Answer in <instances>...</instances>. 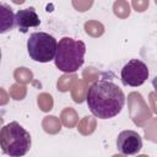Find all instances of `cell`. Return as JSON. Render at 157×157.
<instances>
[{
    "label": "cell",
    "instance_id": "6da1fadb",
    "mask_svg": "<svg viewBox=\"0 0 157 157\" xmlns=\"http://www.w3.org/2000/svg\"><path fill=\"white\" fill-rule=\"evenodd\" d=\"M86 101L90 112L96 118L109 119L121 112L125 104V94L113 81L97 80L87 90Z\"/></svg>",
    "mask_w": 157,
    "mask_h": 157
},
{
    "label": "cell",
    "instance_id": "7a4b0ae2",
    "mask_svg": "<svg viewBox=\"0 0 157 157\" xmlns=\"http://www.w3.org/2000/svg\"><path fill=\"white\" fill-rule=\"evenodd\" d=\"M86 45L82 40L64 37L59 40L55 52V65L63 72L70 74L77 71L85 61Z\"/></svg>",
    "mask_w": 157,
    "mask_h": 157
},
{
    "label": "cell",
    "instance_id": "3957f363",
    "mask_svg": "<svg viewBox=\"0 0 157 157\" xmlns=\"http://www.w3.org/2000/svg\"><path fill=\"white\" fill-rule=\"evenodd\" d=\"M31 144L29 132L17 121H11L0 129V147L9 156L26 155L31 148Z\"/></svg>",
    "mask_w": 157,
    "mask_h": 157
},
{
    "label": "cell",
    "instance_id": "277c9868",
    "mask_svg": "<svg viewBox=\"0 0 157 157\" xmlns=\"http://www.w3.org/2000/svg\"><path fill=\"white\" fill-rule=\"evenodd\" d=\"M56 39L45 32H34L27 40L28 55L32 60L48 63L54 59L56 52Z\"/></svg>",
    "mask_w": 157,
    "mask_h": 157
},
{
    "label": "cell",
    "instance_id": "5b68a950",
    "mask_svg": "<svg viewBox=\"0 0 157 157\" xmlns=\"http://www.w3.org/2000/svg\"><path fill=\"white\" fill-rule=\"evenodd\" d=\"M120 77H121V82L125 86H130V87L141 86L148 78L147 65L140 59H131L123 66Z\"/></svg>",
    "mask_w": 157,
    "mask_h": 157
},
{
    "label": "cell",
    "instance_id": "8992f818",
    "mask_svg": "<svg viewBox=\"0 0 157 157\" xmlns=\"http://www.w3.org/2000/svg\"><path fill=\"white\" fill-rule=\"evenodd\" d=\"M117 148L121 155H136L142 148V139L134 130H124L118 135Z\"/></svg>",
    "mask_w": 157,
    "mask_h": 157
},
{
    "label": "cell",
    "instance_id": "52a82bcc",
    "mask_svg": "<svg viewBox=\"0 0 157 157\" xmlns=\"http://www.w3.org/2000/svg\"><path fill=\"white\" fill-rule=\"evenodd\" d=\"M15 25L17 26L20 32L26 33L29 27H38L40 25V20L36 10L33 7H29L18 10L15 13Z\"/></svg>",
    "mask_w": 157,
    "mask_h": 157
},
{
    "label": "cell",
    "instance_id": "ba28073f",
    "mask_svg": "<svg viewBox=\"0 0 157 157\" xmlns=\"http://www.w3.org/2000/svg\"><path fill=\"white\" fill-rule=\"evenodd\" d=\"M15 27V13L12 9L4 2H0V33H6Z\"/></svg>",
    "mask_w": 157,
    "mask_h": 157
},
{
    "label": "cell",
    "instance_id": "9c48e42d",
    "mask_svg": "<svg viewBox=\"0 0 157 157\" xmlns=\"http://www.w3.org/2000/svg\"><path fill=\"white\" fill-rule=\"evenodd\" d=\"M85 29L88 34L93 36V37H98L104 32V28L102 26V23L96 22V21H90L85 25Z\"/></svg>",
    "mask_w": 157,
    "mask_h": 157
},
{
    "label": "cell",
    "instance_id": "30bf717a",
    "mask_svg": "<svg viewBox=\"0 0 157 157\" xmlns=\"http://www.w3.org/2000/svg\"><path fill=\"white\" fill-rule=\"evenodd\" d=\"M61 119H63V123L66 125V126H72L75 125V123L77 121V115L76 113L71 109V108H66L63 113H61Z\"/></svg>",
    "mask_w": 157,
    "mask_h": 157
},
{
    "label": "cell",
    "instance_id": "8fae6325",
    "mask_svg": "<svg viewBox=\"0 0 157 157\" xmlns=\"http://www.w3.org/2000/svg\"><path fill=\"white\" fill-rule=\"evenodd\" d=\"M43 126L49 132H56L60 130V123L55 117H45L43 121Z\"/></svg>",
    "mask_w": 157,
    "mask_h": 157
},
{
    "label": "cell",
    "instance_id": "7c38bea8",
    "mask_svg": "<svg viewBox=\"0 0 157 157\" xmlns=\"http://www.w3.org/2000/svg\"><path fill=\"white\" fill-rule=\"evenodd\" d=\"M38 104H39V108H40L43 112L50 110L52 107H53L52 96L48 94V93H42L40 96H38Z\"/></svg>",
    "mask_w": 157,
    "mask_h": 157
},
{
    "label": "cell",
    "instance_id": "4fadbf2b",
    "mask_svg": "<svg viewBox=\"0 0 157 157\" xmlns=\"http://www.w3.org/2000/svg\"><path fill=\"white\" fill-rule=\"evenodd\" d=\"M114 12L117 16L119 17H126L130 12V9H129V5L124 1V0H118L115 4H114Z\"/></svg>",
    "mask_w": 157,
    "mask_h": 157
},
{
    "label": "cell",
    "instance_id": "5bb4252c",
    "mask_svg": "<svg viewBox=\"0 0 157 157\" xmlns=\"http://www.w3.org/2000/svg\"><path fill=\"white\" fill-rule=\"evenodd\" d=\"M15 77L20 82H29L32 80V72L26 67H20L15 71Z\"/></svg>",
    "mask_w": 157,
    "mask_h": 157
},
{
    "label": "cell",
    "instance_id": "9a60e30c",
    "mask_svg": "<svg viewBox=\"0 0 157 157\" xmlns=\"http://www.w3.org/2000/svg\"><path fill=\"white\" fill-rule=\"evenodd\" d=\"M74 78H76V77H75V76H61V77L59 78V81H58V90H60V91H63V92L69 91V90H70L69 87L71 86Z\"/></svg>",
    "mask_w": 157,
    "mask_h": 157
},
{
    "label": "cell",
    "instance_id": "2e32d148",
    "mask_svg": "<svg viewBox=\"0 0 157 157\" xmlns=\"http://www.w3.org/2000/svg\"><path fill=\"white\" fill-rule=\"evenodd\" d=\"M10 94L13 97V99H22L26 94V90L23 86L20 85H13L10 90Z\"/></svg>",
    "mask_w": 157,
    "mask_h": 157
},
{
    "label": "cell",
    "instance_id": "e0dca14e",
    "mask_svg": "<svg viewBox=\"0 0 157 157\" xmlns=\"http://www.w3.org/2000/svg\"><path fill=\"white\" fill-rule=\"evenodd\" d=\"M93 0H72V4H74V7L77 10V11H86L91 7Z\"/></svg>",
    "mask_w": 157,
    "mask_h": 157
},
{
    "label": "cell",
    "instance_id": "ac0fdd59",
    "mask_svg": "<svg viewBox=\"0 0 157 157\" xmlns=\"http://www.w3.org/2000/svg\"><path fill=\"white\" fill-rule=\"evenodd\" d=\"M7 101H9V98H7L6 92L2 88H0V104H6Z\"/></svg>",
    "mask_w": 157,
    "mask_h": 157
},
{
    "label": "cell",
    "instance_id": "d6986e66",
    "mask_svg": "<svg viewBox=\"0 0 157 157\" xmlns=\"http://www.w3.org/2000/svg\"><path fill=\"white\" fill-rule=\"evenodd\" d=\"M13 2L15 4H22V2H25V0H13Z\"/></svg>",
    "mask_w": 157,
    "mask_h": 157
},
{
    "label": "cell",
    "instance_id": "ffe728a7",
    "mask_svg": "<svg viewBox=\"0 0 157 157\" xmlns=\"http://www.w3.org/2000/svg\"><path fill=\"white\" fill-rule=\"evenodd\" d=\"M0 61H1V49H0Z\"/></svg>",
    "mask_w": 157,
    "mask_h": 157
}]
</instances>
